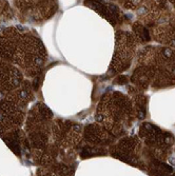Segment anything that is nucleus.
Returning <instances> with one entry per match:
<instances>
[{"mask_svg": "<svg viewBox=\"0 0 175 176\" xmlns=\"http://www.w3.org/2000/svg\"><path fill=\"white\" fill-rule=\"evenodd\" d=\"M47 60V51L37 37L17 30L14 40L13 64L28 76L40 73Z\"/></svg>", "mask_w": 175, "mask_h": 176, "instance_id": "obj_1", "label": "nucleus"}, {"mask_svg": "<svg viewBox=\"0 0 175 176\" xmlns=\"http://www.w3.org/2000/svg\"><path fill=\"white\" fill-rule=\"evenodd\" d=\"M52 113L42 103H37L30 110L25 121L28 140L33 149L47 146L52 133Z\"/></svg>", "mask_w": 175, "mask_h": 176, "instance_id": "obj_2", "label": "nucleus"}, {"mask_svg": "<svg viewBox=\"0 0 175 176\" xmlns=\"http://www.w3.org/2000/svg\"><path fill=\"white\" fill-rule=\"evenodd\" d=\"M25 110L4 97L0 101V134L19 130L25 119Z\"/></svg>", "mask_w": 175, "mask_h": 176, "instance_id": "obj_3", "label": "nucleus"}, {"mask_svg": "<svg viewBox=\"0 0 175 176\" xmlns=\"http://www.w3.org/2000/svg\"><path fill=\"white\" fill-rule=\"evenodd\" d=\"M23 81L21 70L0 57V94H8Z\"/></svg>", "mask_w": 175, "mask_h": 176, "instance_id": "obj_4", "label": "nucleus"}, {"mask_svg": "<svg viewBox=\"0 0 175 176\" xmlns=\"http://www.w3.org/2000/svg\"><path fill=\"white\" fill-rule=\"evenodd\" d=\"M33 97L34 95L31 85L26 80H23L17 88L6 94V98H8V100H11L20 107L24 108V109L28 108V105L33 100Z\"/></svg>", "mask_w": 175, "mask_h": 176, "instance_id": "obj_5", "label": "nucleus"}]
</instances>
